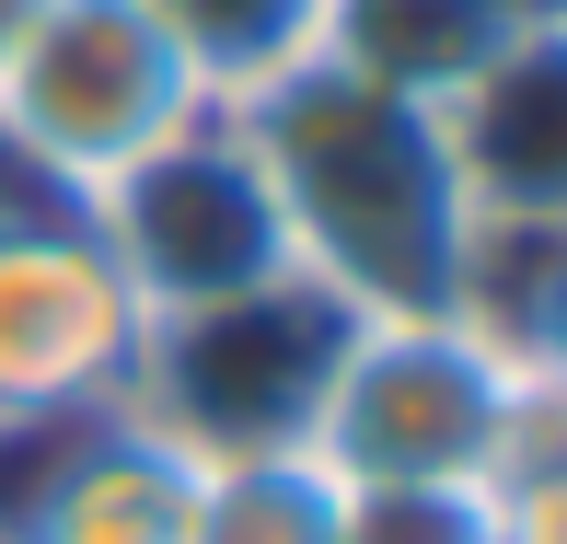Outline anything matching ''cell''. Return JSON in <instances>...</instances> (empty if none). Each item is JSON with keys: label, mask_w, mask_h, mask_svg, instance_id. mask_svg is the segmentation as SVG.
I'll return each mask as SVG.
<instances>
[{"label": "cell", "mask_w": 567, "mask_h": 544, "mask_svg": "<svg viewBox=\"0 0 567 544\" xmlns=\"http://www.w3.org/2000/svg\"><path fill=\"white\" fill-rule=\"evenodd\" d=\"M337 533H348V475H324L313 452L197 463L186 544H337Z\"/></svg>", "instance_id": "12"}, {"label": "cell", "mask_w": 567, "mask_h": 544, "mask_svg": "<svg viewBox=\"0 0 567 544\" xmlns=\"http://www.w3.org/2000/svg\"><path fill=\"white\" fill-rule=\"evenodd\" d=\"M35 12H47V0H0V47H12L23 23H35Z\"/></svg>", "instance_id": "13"}, {"label": "cell", "mask_w": 567, "mask_h": 544, "mask_svg": "<svg viewBox=\"0 0 567 544\" xmlns=\"http://www.w3.org/2000/svg\"><path fill=\"white\" fill-rule=\"evenodd\" d=\"M441 127L475 209H567V23H533L486 70H463Z\"/></svg>", "instance_id": "8"}, {"label": "cell", "mask_w": 567, "mask_h": 544, "mask_svg": "<svg viewBox=\"0 0 567 544\" xmlns=\"http://www.w3.org/2000/svg\"><path fill=\"white\" fill-rule=\"evenodd\" d=\"M359 314L324 278H255L197 314L140 325V371H127V418H151L186 463H244V452H313L324 382H337Z\"/></svg>", "instance_id": "4"}, {"label": "cell", "mask_w": 567, "mask_h": 544, "mask_svg": "<svg viewBox=\"0 0 567 544\" xmlns=\"http://www.w3.org/2000/svg\"><path fill=\"white\" fill-rule=\"evenodd\" d=\"M151 23L174 35L197 105H209V116H244L255 93H278L290 70L324 59L337 0H151Z\"/></svg>", "instance_id": "10"}, {"label": "cell", "mask_w": 567, "mask_h": 544, "mask_svg": "<svg viewBox=\"0 0 567 544\" xmlns=\"http://www.w3.org/2000/svg\"><path fill=\"white\" fill-rule=\"evenodd\" d=\"M82 220L140 290V314H197L255 278H290V220H278V186L255 163L244 116H186L105 197H82Z\"/></svg>", "instance_id": "5"}, {"label": "cell", "mask_w": 567, "mask_h": 544, "mask_svg": "<svg viewBox=\"0 0 567 544\" xmlns=\"http://www.w3.org/2000/svg\"><path fill=\"white\" fill-rule=\"evenodd\" d=\"M197 105L174 35L151 0H47L12 47H0V186L82 209L105 197L140 151H163Z\"/></svg>", "instance_id": "3"}, {"label": "cell", "mask_w": 567, "mask_h": 544, "mask_svg": "<svg viewBox=\"0 0 567 544\" xmlns=\"http://www.w3.org/2000/svg\"><path fill=\"white\" fill-rule=\"evenodd\" d=\"M140 290L93 244L82 209L12 197L0 220V429H59L93 406H127L140 371Z\"/></svg>", "instance_id": "6"}, {"label": "cell", "mask_w": 567, "mask_h": 544, "mask_svg": "<svg viewBox=\"0 0 567 544\" xmlns=\"http://www.w3.org/2000/svg\"><path fill=\"white\" fill-rule=\"evenodd\" d=\"M0 544H186L197 463L151 418L93 406L59 429H0Z\"/></svg>", "instance_id": "7"}, {"label": "cell", "mask_w": 567, "mask_h": 544, "mask_svg": "<svg viewBox=\"0 0 567 544\" xmlns=\"http://www.w3.org/2000/svg\"><path fill=\"white\" fill-rule=\"evenodd\" d=\"M244 140L278 186L301 278H324L348 314H441V278H452L475 197H463L452 127L429 93L313 59L244 105Z\"/></svg>", "instance_id": "1"}, {"label": "cell", "mask_w": 567, "mask_h": 544, "mask_svg": "<svg viewBox=\"0 0 567 544\" xmlns=\"http://www.w3.org/2000/svg\"><path fill=\"white\" fill-rule=\"evenodd\" d=\"M313 463L348 486H522L567 463V382L509 371L452 314H359Z\"/></svg>", "instance_id": "2"}, {"label": "cell", "mask_w": 567, "mask_h": 544, "mask_svg": "<svg viewBox=\"0 0 567 544\" xmlns=\"http://www.w3.org/2000/svg\"><path fill=\"white\" fill-rule=\"evenodd\" d=\"M441 314L509 371L567 382V209H475L452 244Z\"/></svg>", "instance_id": "9"}, {"label": "cell", "mask_w": 567, "mask_h": 544, "mask_svg": "<svg viewBox=\"0 0 567 544\" xmlns=\"http://www.w3.org/2000/svg\"><path fill=\"white\" fill-rule=\"evenodd\" d=\"M567 533V475L522 486H348L337 544H556Z\"/></svg>", "instance_id": "11"}]
</instances>
